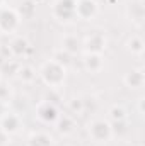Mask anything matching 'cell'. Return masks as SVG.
<instances>
[{
  "label": "cell",
  "instance_id": "obj_4",
  "mask_svg": "<svg viewBox=\"0 0 145 146\" xmlns=\"http://www.w3.org/2000/svg\"><path fill=\"white\" fill-rule=\"evenodd\" d=\"M29 146H51V138H48L46 134H33L29 139Z\"/></svg>",
  "mask_w": 145,
  "mask_h": 146
},
{
  "label": "cell",
  "instance_id": "obj_1",
  "mask_svg": "<svg viewBox=\"0 0 145 146\" xmlns=\"http://www.w3.org/2000/svg\"><path fill=\"white\" fill-rule=\"evenodd\" d=\"M41 76L44 78L46 83L56 87V85H60V83L63 82V78H65V68H63L62 65H58L56 61H50V63H46V65L43 66Z\"/></svg>",
  "mask_w": 145,
  "mask_h": 146
},
{
  "label": "cell",
  "instance_id": "obj_3",
  "mask_svg": "<svg viewBox=\"0 0 145 146\" xmlns=\"http://www.w3.org/2000/svg\"><path fill=\"white\" fill-rule=\"evenodd\" d=\"M0 127H2V131H3L5 134H14V133H17L19 127H21V119H19V115H15V114H5V115L2 117V121H0Z\"/></svg>",
  "mask_w": 145,
  "mask_h": 146
},
{
  "label": "cell",
  "instance_id": "obj_2",
  "mask_svg": "<svg viewBox=\"0 0 145 146\" xmlns=\"http://www.w3.org/2000/svg\"><path fill=\"white\" fill-rule=\"evenodd\" d=\"M89 133H91V136L96 141H106L109 136H111V127H109L108 122H104V121H96L91 126Z\"/></svg>",
  "mask_w": 145,
  "mask_h": 146
},
{
  "label": "cell",
  "instance_id": "obj_5",
  "mask_svg": "<svg viewBox=\"0 0 145 146\" xmlns=\"http://www.w3.org/2000/svg\"><path fill=\"white\" fill-rule=\"evenodd\" d=\"M126 82L130 83V87L138 88V87H142V83H144V75L140 72H132L126 76Z\"/></svg>",
  "mask_w": 145,
  "mask_h": 146
},
{
  "label": "cell",
  "instance_id": "obj_6",
  "mask_svg": "<svg viewBox=\"0 0 145 146\" xmlns=\"http://www.w3.org/2000/svg\"><path fill=\"white\" fill-rule=\"evenodd\" d=\"M3 2H5V0H0V5H2V3H3Z\"/></svg>",
  "mask_w": 145,
  "mask_h": 146
}]
</instances>
